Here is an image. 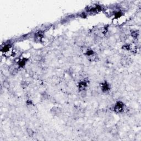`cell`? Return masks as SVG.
<instances>
[{"label": "cell", "instance_id": "2", "mask_svg": "<svg viewBox=\"0 0 141 141\" xmlns=\"http://www.w3.org/2000/svg\"><path fill=\"white\" fill-rule=\"evenodd\" d=\"M88 86V83L87 81H84L81 82L78 84V89L80 91H84Z\"/></svg>", "mask_w": 141, "mask_h": 141}, {"label": "cell", "instance_id": "1", "mask_svg": "<svg viewBox=\"0 0 141 141\" xmlns=\"http://www.w3.org/2000/svg\"><path fill=\"white\" fill-rule=\"evenodd\" d=\"M114 110L116 113H121L123 112L125 110L124 104L122 101L117 102L114 106Z\"/></svg>", "mask_w": 141, "mask_h": 141}, {"label": "cell", "instance_id": "4", "mask_svg": "<svg viewBox=\"0 0 141 141\" xmlns=\"http://www.w3.org/2000/svg\"><path fill=\"white\" fill-rule=\"evenodd\" d=\"M52 114L54 115H58L61 112V110L59 108H54L51 110Z\"/></svg>", "mask_w": 141, "mask_h": 141}, {"label": "cell", "instance_id": "3", "mask_svg": "<svg viewBox=\"0 0 141 141\" xmlns=\"http://www.w3.org/2000/svg\"><path fill=\"white\" fill-rule=\"evenodd\" d=\"M101 90L103 92H107L108 91L110 90V85L108 84V83H106V82L104 83H102L101 85Z\"/></svg>", "mask_w": 141, "mask_h": 141}]
</instances>
